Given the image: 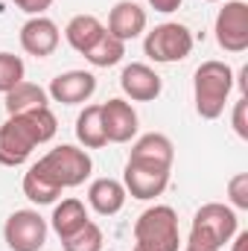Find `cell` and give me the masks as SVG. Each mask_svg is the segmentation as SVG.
I'll list each match as a JSON object with an SVG mask.
<instances>
[{"label":"cell","mask_w":248,"mask_h":251,"mask_svg":"<svg viewBox=\"0 0 248 251\" xmlns=\"http://www.w3.org/2000/svg\"><path fill=\"white\" fill-rule=\"evenodd\" d=\"M59 131L56 114L47 108H32L21 114H9V120L0 126V164L3 167H21L35 146L53 140Z\"/></svg>","instance_id":"obj_1"},{"label":"cell","mask_w":248,"mask_h":251,"mask_svg":"<svg viewBox=\"0 0 248 251\" xmlns=\"http://www.w3.org/2000/svg\"><path fill=\"white\" fill-rule=\"evenodd\" d=\"M237 231H240V219L234 207L219 204V201L201 204L193 216L184 251H222L225 243L234 240Z\"/></svg>","instance_id":"obj_2"},{"label":"cell","mask_w":248,"mask_h":251,"mask_svg":"<svg viewBox=\"0 0 248 251\" xmlns=\"http://www.w3.org/2000/svg\"><path fill=\"white\" fill-rule=\"evenodd\" d=\"M234 91V70L225 62H201L193 73V100H196V114L201 120H216L222 117L228 97Z\"/></svg>","instance_id":"obj_3"},{"label":"cell","mask_w":248,"mask_h":251,"mask_svg":"<svg viewBox=\"0 0 248 251\" xmlns=\"http://www.w3.org/2000/svg\"><path fill=\"white\" fill-rule=\"evenodd\" d=\"M178 213L170 204L146 207L134 222V249L131 251H178Z\"/></svg>","instance_id":"obj_4"},{"label":"cell","mask_w":248,"mask_h":251,"mask_svg":"<svg viewBox=\"0 0 248 251\" xmlns=\"http://www.w3.org/2000/svg\"><path fill=\"white\" fill-rule=\"evenodd\" d=\"M47 181H53L59 190L67 187H79L91 178V170H94V161L85 149L73 146V143H62L56 149H50L44 158H38L32 164Z\"/></svg>","instance_id":"obj_5"},{"label":"cell","mask_w":248,"mask_h":251,"mask_svg":"<svg viewBox=\"0 0 248 251\" xmlns=\"http://www.w3.org/2000/svg\"><path fill=\"white\" fill-rule=\"evenodd\" d=\"M143 53L155 64H173L184 62L193 53V32L178 21H167L158 24L152 32H146L143 38Z\"/></svg>","instance_id":"obj_6"},{"label":"cell","mask_w":248,"mask_h":251,"mask_svg":"<svg viewBox=\"0 0 248 251\" xmlns=\"http://www.w3.org/2000/svg\"><path fill=\"white\" fill-rule=\"evenodd\" d=\"M3 237L12 251H41L47 243V219L32 207L15 210L3 225Z\"/></svg>","instance_id":"obj_7"},{"label":"cell","mask_w":248,"mask_h":251,"mask_svg":"<svg viewBox=\"0 0 248 251\" xmlns=\"http://www.w3.org/2000/svg\"><path fill=\"white\" fill-rule=\"evenodd\" d=\"M216 44L225 53H246L248 50V6L243 0H228L213 24Z\"/></svg>","instance_id":"obj_8"},{"label":"cell","mask_w":248,"mask_h":251,"mask_svg":"<svg viewBox=\"0 0 248 251\" xmlns=\"http://www.w3.org/2000/svg\"><path fill=\"white\" fill-rule=\"evenodd\" d=\"M170 184V170L164 167H152V164H140V161H125L123 173V187L131 199L149 201L158 199Z\"/></svg>","instance_id":"obj_9"},{"label":"cell","mask_w":248,"mask_h":251,"mask_svg":"<svg viewBox=\"0 0 248 251\" xmlns=\"http://www.w3.org/2000/svg\"><path fill=\"white\" fill-rule=\"evenodd\" d=\"M97 91V76L91 70H67L59 73L50 88H47V97H53V102H62V105H85Z\"/></svg>","instance_id":"obj_10"},{"label":"cell","mask_w":248,"mask_h":251,"mask_svg":"<svg viewBox=\"0 0 248 251\" xmlns=\"http://www.w3.org/2000/svg\"><path fill=\"white\" fill-rule=\"evenodd\" d=\"M59 41H62V32H59L56 21H50L47 15H35L21 26V47H24V53L35 56V59L53 56Z\"/></svg>","instance_id":"obj_11"},{"label":"cell","mask_w":248,"mask_h":251,"mask_svg":"<svg viewBox=\"0 0 248 251\" xmlns=\"http://www.w3.org/2000/svg\"><path fill=\"white\" fill-rule=\"evenodd\" d=\"M120 88H123L125 97L134 100V102H152V100L161 97L164 82H161V76L149 64L131 62V64H125L123 73H120Z\"/></svg>","instance_id":"obj_12"},{"label":"cell","mask_w":248,"mask_h":251,"mask_svg":"<svg viewBox=\"0 0 248 251\" xmlns=\"http://www.w3.org/2000/svg\"><path fill=\"white\" fill-rule=\"evenodd\" d=\"M102 128L108 143H128L137 134V111L120 97L102 102Z\"/></svg>","instance_id":"obj_13"},{"label":"cell","mask_w":248,"mask_h":251,"mask_svg":"<svg viewBox=\"0 0 248 251\" xmlns=\"http://www.w3.org/2000/svg\"><path fill=\"white\" fill-rule=\"evenodd\" d=\"M143 29H146V9L143 6H137L134 0L114 3V9L108 12V26H105L108 35H114L117 41L125 44V41L143 35Z\"/></svg>","instance_id":"obj_14"},{"label":"cell","mask_w":248,"mask_h":251,"mask_svg":"<svg viewBox=\"0 0 248 251\" xmlns=\"http://www.w3.org/2000/svg\"><path fill=\"white\" fill-rule=\"evenodd\" d=\"M128 161H140V164H152V167H164V170H173V161H175V146L167 134L161 131H149V134H140L131 146V155Z\"/></svg>","instance_id":"obj_15"},{"label":"cell","mask_w":248,"mask_h":251,"mask_svg":"<svg viewBox=\"0 0 248 251\" xmlns=\"http://www.w3.org/2000/svg\"><path fill=\"white\" fill-rule=\"evenodd\" d=\"M125 199H128V193H125L123 181H117V178H97V181H91V187H88V204L99 213V216H114V213H120L125 204Z\"/></svg>","instance_id":"obj_16"},{"label":"cell","mask_w":248,"mask_h":251,"mask_svg":"<svg viewBox=\"0 0 248 251\" xmlns=\"http://www.w3.org/2000/svg\"><path fill=\"white\" fill-rule=\"evenodd\" d=\"M105 35V24L97 18V15H73L64 26V38L67 44L76 50V53H88L99 38Z\"/></svg>","instance_id":"obj_17"},{"label":"cell","mask_w":248,"mask_h":251,"mask_svg":"<svg viewBox=\"0 0 248 251\" xmlns=\"http://www.w3.org/2000/svg\"><path fill=\"white\" fill-rule=\"evenodd\" d=\"M76 137L85 149H102L108 143L102 128V105H85L76 117Z\"/></svg>","instance_id":"obj_18"},{"label":"cell","mask_w":248,"mask_h":251,"mask_svg":"<svg viewBox=\"0 0 248 251\" xmlns=\"http://www.w3.org/2000/svg\"><path fill=\"white\" fill-rule=\"evenodd\" d=\"M50 222H53V231L59 234V240H67L88 222V210L79 199H62V204H56Z\"/></svg>","instance_id":"obj_19"},{"label":"cell","mask_w":248,"mask_h":251,"mask_svg":"<svg viewBox=\"0 0 248 251\" xmlns=\"http://www.w3.org/2000/svg\"><path fill=\"white\" fill-rule=\"evenodd\" d=\"M50 97L41 85H32V82H21L15 85L12 91H6V111L9 114H21V111H32V108H47Z\"/></svg>","instance_id":"obj_20"},{"label":"cell","mask_w":248,"mask_h":251,"mask_svg":"<svg viewBox=\"0 0 248 251\" xmlns=\"http://www.w3.org/2000/svg\"><path fill=\"white\" fill-rule=\"evenodd\" d=\"M123 56H125V44L105 32V35L85 53V62L94 64V67H114V64L123 62Z\"/></svg>","instance_id":"obj_21"},{"label":"cell","mask_w":248,"mask_h":251,"mask_svg":"<svg viewBox=\"0 0 248 251\" xmlns=\"http://www.w3.org/2000/svg\"><path fill=\"white\" fill-rule=\"evenodd\" d=\"M24 196H26L32 204H53V201L62 196V190L56 187L53 181H47L35 167H29L26 176H24Z\"/></svg>","instance_id":"obj_22"},{"label":"cell","mask_w":248,"mask_h":251,"mask_svg":"<svg viewBox=\"0 0 248 251\" xmlns=\"http://www.w3.org/2000/svg\"><path fill=\"white\" fill-rule=\"evenodd\" d=\"M64 251H102V246H105V237H102V228L97 225V222H85L73 237H67V240H62Z\"/></svg>","instance_id":"obj_23"},{"label":"cell","mask_w":248,"mask_h":251,"mask_svg":"<svg viewBox=\"0 0 248 251\" xmlns=\"http://www.w3.org/2000/svg\"><path fill=\"white\" fill-rule=\"evenodd\" d=\"M26 76V67L24 59L15 56V53H0V94L12 91L15 85H21Z\"/></svg>","instance_id":"obj_24"},{"label":"cell","mask_w":248,"mask_h":251,"mask_svg":"<svg viewBox=\"0 0 248 251\" xmlns=\"http://www.w3.org/2000/svg\"><path fill=\"white\" fill-rule=\"evenodd\" d=\"M228 199H231V207L248 210V173H237L228 181Z\"/></svg>","instance_id":"obj_25"},{"label":"cell","mask_w":248,"mask_h":251,"mask_svg":"<svg viewBox=\"0 0 248 251\" xmlns=\"http://www.w3.org/2000/svg\"><path fill=\"white\" fill-rule=\"evenodd\" d=\"M234 131L248 140V97H240L234 105Z\"/></svg>","instance_id":"obj_26"},{"label":"cell","mask_w":248,"mask_h":251,"mask_svg":"<svg viewBox=\"0 0 248 251\" xmlns=\"http://www.w3.org/2000/svg\"><path fill=\"white\" fill-rule=\"evenodd\" d=\"M12 3H15L21 12H26V15H32V18H35V15H44L56 0H12Z\"/></svg>","instance_id":"obj_27"},{"label":"cell","mask_w":248,"mask_h":251,"mask_svg":"<svg viewBox=\"0 0 248 251\" xmlns=\"http://www.w3.org/2000/svg\"><path fill=\"white\" fill-rule=\"evenodd\" d=\"M155 12H161V15H170V12H175V9H181V3L184 0H146Z\"/></svg>","instance_id":"obj_28"},{"label":"cell","mask_w":248,"mask_h":251,"mask_svg":"<svg viewBox=\"0 0 248 251\" xmlns=\"http://www.w3.org/2000/svg\"><path fill=\"white\" fill-rule=\"evenodd\" d=\"M231 251H248V231H237V234H234Z\"/></svg>","instance_id":"obj_29"},{"label":"cell","mask_w":248,"mask_h":251,"mask_svg":"<svg viewBox=\"0 0 248 251\" xmlns=\"http://www.w3.org/2000/svg\"><path fill=\"white\" fill-rule=\"evenodd\" d=\"M207 3H219V0H207Z\"/></svg>","instance_id":"obj_30"}]
</instances>
